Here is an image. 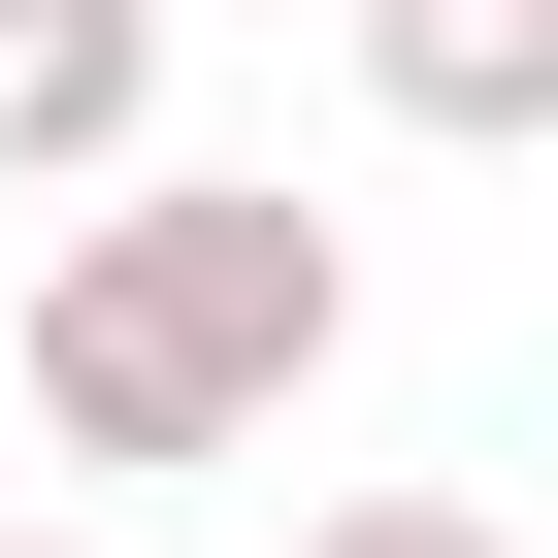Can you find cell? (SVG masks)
<instances>
[{"instance_id":"cell-1","label":"cell","mask_w":558,"mask_h":558,"mask_svg":"<svg viewBox=\"0 0 558 558\" xmlns=\"http://www.w3.org/2000/svg\"><path fill=\"white\" fill-rule=\"evenodd\" d=\"M99 296L197 362V427H296V395L362 362V230L263 197V165H132V197H99Z\"/></svg>"},{"instance_id":"cell-2","label":"cell","mask_w":558,"mask_h":558,"mask_svg":"<svg viewBox=\"0 0 558 558\" xmlns=\"http://www.w3.org/2000/svg\"><path fill=\"white\" fill-rule=\"evenodd\" d=\"M165 165V0H0V197H132Z\"/></svg>"},{"instance_id":"cell-3","label":"cell","mask_w":558,"mask_h":558,"mask_svg":"<svg viewBox=\"0 0 558 558\" xmlns=\"http://www.w3.org/2000/svg\"><path fill=\"white\" fill-rule=\"evenodd\" d=\"M329 34H362V99H395L427 165H525V132H558V0H329Z\"/></svg>"},{"instance_id":"cell-4","label":"cell","mask_w":558,"mask_h":558,"mask_svg":"<svg viewBox=\"0 0 558 558\" xmlns=\"http://www.w3.org/2000/svg\"><path fill=\"white\" fill-rule=\"evenodd\" d=\"M296 558H525V525H493V493H329Z\"/></svg>"},{"instance_id":"cell-5","label":"cell","mask_w":558,"mask_h":558,"mask_svg":"<svg viewBox=\"0 0 558 558\" xmlns=\"http://www.w3.org/2000/svg\"><path fill=\"white\" fill-rule=\"evenodd\" d=\"M0 558H99V525H34V493H0Z\"/></svg>"},{"instance_id":"cell-6","label":"cell","mask_w":558,"mask_h":558,"mask_svg":"<svg viewBox=\"0 0 558 558\" xmlns=\"http://www.w3.org/2000/svg\"><path fill=\"white\" fill-rule=\"evenodd\" d=\"M263 34H296V0H263Z\"/></svg>"},{"instance_id":"cell-7","label":"cell","mask_w":558,"mask_h":558,"mask_svg":"<svg viewBox=\"0 0 558 558\" xmlns=\"http://www.w3.org/2000/svg\"><path fill=\"white\" fill-rule=\"evenodd\" d=\"M0 493H34V460H0Z\"/></svg>"}]
</instances>
